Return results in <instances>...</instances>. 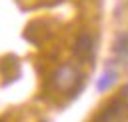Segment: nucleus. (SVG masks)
I'll return each mask as SVG.
<instances>
[{"label": "nucleus", "instance_id": "obj_1", "mask_svg": "<svg viewBox=\"0 0 128 122\" xmlns=\"http://www.w3.org/2000/svg\"><path fill=\"white\" fill-rule=\"evenodd\" d=\"M92 52H94V38L90 34H80L74 44V54L80 60H92Z\"/></svg>", "mask_w": 128, "mask_h": 122}, {"label": "nucleus", "instance_id": "obj_5", "mask_svg": "<svg viewBox=\"0 0 128 122\" xmlns=\"http://www.w3.org/2000/svg\"><path fill=\"white\" fill-rule=\"evenodd\" d=\"M122 94H124V98H126V100H128V84H126V86H124V90H122Z\"/></svg>", "mask_w": 128, "mask_h": 122}, {"label": "nucleus", "instance_id": "obj_3", "mask_svg": "<svg viewBox=\"0 0 128 122\" xmlns=\"http://www.w3.org/2000/svg\"><path fill=\"white\" fill-rule=\"evenodd\" d=\"M114 52H116L118 56H122V58H126V56H128V32H124V34H120V36L116 38Z\"/></svg>", "mask_w": 128, "mask_h": 122}, {"label": "nucleus", "instance_id": "obj_4", "mask_svg": "<svg viewBox=\"0 0 128 122\" xmlns=\"http://www.w3.org/2000/svg\"><path fill=\"white\" fill-rule=\"evenodd\" d=\"M114 78H116V72H106V74L102 76V80L96 84V86H98V90H106V88L114 82Z\"/></svg>", "mask_w": 128, "mask_h": 122}, {"label": "nucleus", "instance_id": "obj_2", "mask_svg": "<svg viewBox=\"0 0 128 122\" xmlns=\"http://www.w3.org/2000/svg\"><path fill=\"white\" fill-rule=\"evenodd\" d=\"M54 80H56V84H58L60 88L68 90V88H72V86L80 80V74H78L76 68H72V66H64V68L58 70V74H56Z\"/></svg>", "mask_w": 128, "mask_h": 122}]
</instances>
